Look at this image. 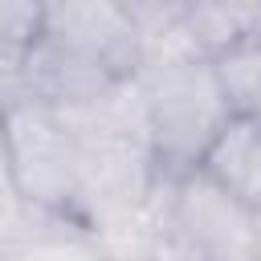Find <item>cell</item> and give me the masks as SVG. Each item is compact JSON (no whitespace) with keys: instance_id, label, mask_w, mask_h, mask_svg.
<instances>
[{"instance_id":"14","label":"cell","mask_w":261,"mask_h":261,"mask_svg":"<svg viewBox=\"0 0 261 261\" xmlns=\"http://www.w3.org/2000/svg\"><path fill=\"white\" fill-rule=\"evenodd\" d=\"M126 4V12L139 20V16H147V12H155V8H163V4H171V0H122Z\"/></svg>"},{"instance_id":"6","label":"cell","mask_w":261,"mask_h":261,"mask_svg":"<svg viewBox=\"0 0 261 261\" xmlns=\"http://www.w3.org/2000/svg\"><path fill=\"white\" fill-rule=\"evenodd\" d=\"M200 171H208L216 184H224L232 196L257 208L261 204V118L232 114L212 139V147L204 151Z\"/></svg>"},{"instance_id":"9","label":"cell","mask_w":261,"mask_h":261,"mask_svg":"<svg viewBox=\"0 0 261 261\" xmlns=\"http://www.w3.org/2000/svg\"><path fill=\"white\" fill-rule=\"evenodd\" d=\"M179 16H184V24H188V33H192V41L200 45L204 57H216L228 45L245 41L216 0H179Z\"/></svg>"},{"instance_id":"3","label":"cell","mask_w":261,"mask_h":261,"mask_svg":"<svg viewBox=\"0 0 261 261\" xmlns=\"http://www.w3.org/2000/svg\"><path fill=\"white\" fill-rule=\"evenodd\" d=\"M167 228L196 261H257L253 208L200 167L171 175Z\"/></svg>"},{"instance_id":"1","label":"cell","mask_w":261,"mask_h":261,"mask_svg":"<svg viewBox=\"0 0 261 261\" xmlns=\"http://www.w3.org/2000/svg\"><path fill=\"white\" fill-rule=\"evenodd\" d=\"M151 118V155L159 175H184L200 167L204 151L232 118L208 61H179L135 73Z\"/></svg>"},{"instance_id":"16","label":"cell","mask_w":261,"mask_h":261,"mask_svg":"<svg viewBox=\"0 0 261 261\" xmlns=\"http://www.w3.org/2000/svg\"><path fill=\"white\" fill-rule=\"evenodd\" d=\"M94 261H110V257H94Z\"/></svg>"},{"instance_id":"5","label":"cell","mask_w":261,"mask_h":261,"mask_svg":"<svg viewBox=\"0 0 261 261\" xmlns=\"http://www.w3.org/2000/svg\"><path fill=\"white\" fill-rule=\"evenodd\" d=\"M110 82H114L110 69H102L98 61H90L82 53H69L61 45H53L49 37H41L37 45H29L20 53V90L33 94L37 102L53 106V110L86 106Z\"/></svg>"},{"instance_id":"4","label":"cell","mask_w":261,"mask_h":261,"mask_svg":"<svg viewBox=\"0 0 261 261\" xmlns=\"http://www.w3.org/2000/svg\"><path fill=\"white\" fill-rule=\"evenodd\" d=\"M41 37L98 61L114 77L139 69V29L122 0H45Z\"/></svg>"},{"instance_id":"8","label":"cell","mask_w":261,"mask_h":261,"mask_svg":"<svg viewBox=\"0 0 261 261\" xmlns=\"http://www.w3.org/2000/svg\"><path fill=\"white\" fill-rule=\"evenodd\" d=\"M53 220H61V216H45V212H37V208L16 192V184H12V175H8L4 130H0V249H8V245H24V241L41 237L37 228H41V224H53Z\"/></svg>"},{"instance_id":"13","label":"cell","mask_w":261,"mask_h":261,"mask_svg":"<svg viewBox=\"0 0 261 261\" xmlns=\"http://www.w3.org/2000/svg\"><path fill=\"white\" fill-rule=\"evenodd\" d=\"M16 86H20V53L0 45V94H8Z\"/></svg>"},{"instance_id":"11","label":"cell","mask_w":261,"mask_h":261,"mask_svg":"<svg viewBox=\"0 0 261 261\" xmlns=\"http://www.w3.org/2000/svg\"><path fill=\"white\" fill-rule=\"evenodd\" d=\"M98 253L90 249V241L77 237H33L24 245H8L0 249V261H94Z\"/></svg>"},{"instance_id":"15","label":"cell","mask_w":261,"mask_h":261,"mask_svg":"<svg viewBox=\"0 0 261 261\" xmlns=\"http://www.w3.org/2000/svg\"><path fill=\"white\" fill-rule=\"evenodd\" d=\"M253 257L261 261V204L253 208Z\"/></svg>"},{"instance_id":"7","label":"cell","mask_w":261,"mask_h":261,"mask_svg":"<svg viewBox=\"0 0 261 261\" xmlns=\"http://www.w3.org/2000/svg\"><path fill=\"white\" fill-rule=\"evenodd\" d=\"M208 65H212V77L220 86L228 114L261 118V37H245L228 45L224 53L208 57Z\"/></svg>"},{"instance_id":"2","label":"cell","mask_w":261,"mask_h":261,"mask_svg":"<svg viewBox=\"0 0 261 261\" xmlns=\"http://www.w3.org/2000/svg\"><path fill=\"white\" fill-rule=\"evenodd\" d=\"M0 130H4V155L16 192L37 212L73 220L77 143L61 122V114L16 86L0 94Z\"/></svg>"},{"instance_id":"10","label":"cell","mask_w":261,"mask_h":261,"mask_svg":"<svg viewBox=\"0 0 261 261\" xmlns=\"http://www.w3.org/2000/svg\"><path fill=\"white\" fill-rule=\"evenodd\" d=\"M45 33V0H0V45L24 53Z\"/></svg>"},{"instance_id":"12","label":"cell","mask_w":261,"mask_h":261,"mask_svg":"<svg viewBox=\"0 0 261 261\" xmlns=\"http://www.w3.org/2000/svg\"><path fill=\"white\" fill-rule=\"evenodd\" d=\"M241 37H261V0H216Z\"/></svg>"}]
</instances>
